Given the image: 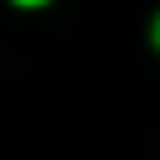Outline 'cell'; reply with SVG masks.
<instances>
[{
	"label": "cell",
	"mask_w": 160,
	"mask_h": 160,
	"mask_svg": "<svg viewBox=\"0 0 160 160\" xmlns=\"http://www.w3.org/2000/svg\"><path fill=\"white\" fill-rule=\"evenodd\" d=\"M155 40H160V20H155Z\"/></svg>",
	"instance_id": "cell-1"
},
{
	"label": "cell",
	"mask_w": 160,
	"mask_h": 160,
	"mask_svg": "<svg viewBox=\"0 0 160 160\" xmlns=\"http://www.w3.org/2000/svg\"><path fill=\"white\" fill-rule=\"evenodd\" d=\"M20 5H40V0H20Z\"/></svg>",
	"instance_id": "cell-2"
}]
</instances>
